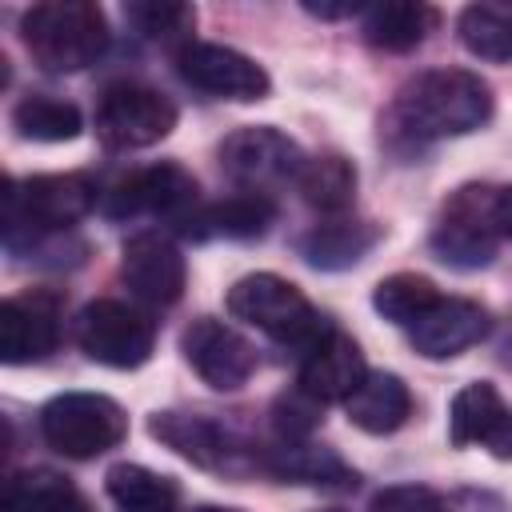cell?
Returning a JSON list of instances; mask_svg holds the SVG:
<instances>
[{
  "instance_id": "obj_1",
  "label": "cell",
  "mask_w": 512,
  "mask_h": 512,
  "mask_svg": "<svg viewBox=\"0 0 512 512\" xmlns=\"http://www.w3.org/2000/svg\"><path fill=\"white\" fill-rule=\"evenodd\" d=\"M492 116V88L464 68H436L408 80L396 96V120L420 136H464L488 124Z\"/></svg>"
},
{
  "instance_id": "obj_2",
  "label": "cell",
  "mask_w": 512,
  "mask_h": 512,
  "mask_svg": "<svg viewBox=\"0 0 512 512\" xmlns=\"http://www.w3.org/2000/svg\"><path fill=\"white\" fill-rule=\"evenodd\" d=\"M20 36L44 72H80L108 48V20L92 0H44L24 12Z\"/></svg>"
},
{
  "instance_id": "obj_3",
  "label": "cell",
  "mask_w": 512,
  "mask_h": 512,
  "mask_svg": "<svg viewBox=\"0 0 512 512\" xmlns=\"http://www.w3.org/2000/svg\"><path fill=\"white\" fill-rule=\"evenodd\" d=\"M96 204V184L84 172H52L4 184V244L16 252L20 236L68 228Z\"/></svg>"
},
{
  "instance_id": "obj_4",
  "label": "cell",
  "mask_w": 512,
  "mask_h": 512,
  "mask_svg": "<svg viewBox=\"0 0 512 512\" xmlns=\"http://www.w3.org/2000/svg\"><path fill=\"white\" fill-rule=\"evenodd\" d=\"M228 312L260 332H268L272 340L280 344H292L300 352H308L328 328L324 320L316 316V308L308 304V296L276 276V272H252V276H240L232 288H228Z\"/></svg>"
},
{
  "instance_id": "obj_5",
  "label": "cell",
  "mask_w": 512,
  "mask_h": 512,
  "mask_svg": "<svg viewBox=\"0 0 512 512\" xmlns=\"http://www.w3.org/2000/svg\"><path fill=\"white\" fill-rule=\"evenodd\" d=\"M40 436L68 460H92L128 436V416L112 396L60 392L40 408Z\"/></svg>"
},
{
  "instance_id": "obj_6",
  "label": "cell",
  "mask_w": 512,
  "mask_h": 512,
  "mask_svg": "<svg viewBox=\"0 0 512 512\" xmlns=\"http://www.w3.org/2000/svg\"><path fill=\"white\" fill-rule=\"evenodd\" d=\"M500 240L504 232L496 216V188L488 184L460 188L432 228V252L452 268H484L496 256Z\"/></svg>"
},
{
  "instance_id": "obj_7",
  "label": "cell",
  "mask_w": 512,
  "mask_h": 512,
  "mask_svg": "<svg viewBox=\"0 0 512 512\" xmlns=\"http://www.w3.org/2000/svg\"><path fill=\"white\" fill-rule=\"evenodd\" d=\"M176 128V104L148 84H108L96 104V136L108 148H148Z\"/></svg>"
},
{
  "instance_id": "obj_8",
  "label": "cell",
  "mask_w": 512,
  "mask_h": 512,
  "mask_svg": "<svg viewBox=\"0 0 512 512\" xmlns=\"http://www.w3.org/2000/svg\"><path fill=\"white\" fill-rule=\"evenodd\" d=\"M80 348L108 368H140L152 356V320L124 300H92L76 320Z\"/></svg>"
},
{
  "instance_id": "obj_9",
  "label": "cell",
  "mask_w": 512,
  "mask_h": 512,
  "mask_svg": "<svg viewBox=\"0 0 512 512\" xmlns=\"http://www.w3.org/2000/svg\"><path fill=\"white\" fill-rule=\"evenodd\" d=\"M304 160L308 156L300 152V144L288 140L284 132L268 128V124H260V128H236L220 144V168L228 172V180H236L248 192H260V196L272 184L296 180L300 168H304Z\"/></svg>"
},
{
  "instance_id": "obj_10",
  "label": "cell",
  "mask_w": 512,
  "mask_h": 512,
  "mask_svg": "<svg viewBox=\"0 0 512 512\" xmlns=\"http://www.w3.org/2000/svg\"><path fill=\"white\" fill-rule=\"evenodd\" d=\"M196 180L180 164H152L120 180L104 208L112 216H164L176 224H188L196 216Z\"/></svg>"
},
{
  "instance_id": "obj_11",
  "label": "cell",
  "mask_w": 512,
  "mask_h": 512,
  "mask_svg": "<svg viewBox=\"0 0 512 512\" xmlns=\"http://www.w3.org/2000/svg\"><path fill=\"white\" fill-rule=\"evenodd\" d=\"M180 348H184V360L192 364V372L216 392H232V388L248 384V376L256 372V348L236 328H228L224 320H212V316L192 320L180 336Z\"/></svg>"
},
{
  "instance_id": "obj_12",
  "label": "cell",
  "mask_w": 512,
  "mask_h": 512,
  "mask_svg": "<svg viewBox=\"0 0 512 512\" xmlns=\"http://www.w3.org/2000/svg\"><path fill=\"white\" fill-rule=\"evenodd\" d=\"M176 68L192 88L220 100H264L272 88L268 72L252 56L224 44H184L176 52Z\"/></svg>"
},
{
  "instance_id": "obj_13",
  "label": "cell",
  "mask_w": 512,
  "mask_h": 512,
  "mask_svg": "<svg viewBox=\"0 0 512 512\" xmlns=\"http://www.w3.org/2000/svg\"><path fill=\"white\" fill-rule=\"evenodd\" d=\"M60 340V296L56 292H24L0 304V360L32 364L44 360Z\"/></svg>"
},
{
  "instance_id": "obj_14",
  "label": "cell",
  "mask_w": 512,
  "mask_h": 512,
  "mask_svg": "<svg viewBox=\"0 0 512 512\" xmlns=\"http://www.w3.org/2000/svg\"><path fill=\"white\" fill-rule=\"evenodd\" d=\"M448 436L456 448H488L496 460H512V408L488 380H472L452 396Z\"/></svg>"
},
{
  "instance_id": "obj_15",
  "label": "cell",
  "mask_w": 512,
  "mask_h": 512,
  "mask_svg": "<svg viewBox=\"0 0 512 512\" xmlns=\"http://www.w3.org/2000/svg\"><path fill=\"white\" fill-rule=\"evenodd\" d=\"M120 276L132 288V296L148 308H168L184 292V256L180 248L160 232H136L124 244Z\"/></svg>"
},
{
  "instance_id": "obj_16",
  "label": "cell",
  "mask_w": 512,
  "mask_h": 512,
  "mask_svg": "<svg viewBox=\"0 0 512 512\" xmlns=\"http://www.w3.org/2000/svg\"><path fill=\"white\" fill-rule=\"evenodd\" d=\"M148 432L168 444L172 452H180L184 460L208 468V472H244L240 456L244 448H236V440L212 424L208 416H192V412H156Z\"/></svg>"
},
{
  "instance_id": "obj_17",
  "label": "cell",
  "mask_w": 512,
  "mask_h": 512,
  "mask_svg": "<svg viewBox=\"0 0 512 512\" xmlns=\"http://www.w3.org/2000/svg\"><path fill=\"white\" fill-rule=\"evenodd\" d=\"M412 348L428 360H448L488 336V312L464 296H440L412 328Z\"/></svg>"
},
{
  "instance_id": "obj_18",
  "label": "cell",
  "mask_w": 512,
  "mask_h": 512,
  "mask_svg": "<svg viewBox=\"0 0 512 512\" xmlns=\"http://www.w3.org/2000/svg\"><path fill=\"white\" fill-rule=\"evenodd\" d=\"M364 376H368V368H364V356H360L356 340L344 336V332H336V328H328L304 352V364H300V388L312 400H320V404L348 400L360 388Z\"/></svg>"
},
{
  "instance_id": "obj_19",
  "label": "cell",
  "mask_w": 512,
  "mask_h": 512,
  "mask_svg": "<svg viewBox=\"0 0 512 512\" xmlns=\"http://www.w3.org/2000/svg\"><path fill=\"white\" fill-rule=\"evenodd\" d=\"M348 424L368 436H388L412 416V392L396 372H368L360 388L344 400Z\"/></svg>"
},
{
  "instance_id": "obj_20",
  "label": "cell",
  "mask_w": 512,
  "mask_h": 512,
  "mask_svg": "<svg viewBox=\"0 0 512 512\" xmlns=\"http://www.w3.org/2000/svg\"><path fill=\"white\" fill-rule=\"evenodd\" d=\"M260 468L272 472L276 480L292 484H324V488H348L356 484V472L328 448L304 444V440H284L260 456Z\"/></svg>"
},
{
  "instance_id": "obj_21",
  "label": "cell",
  "mask_w": 512,
  "mask_h": 512,
  "mask_svg": "<svg viewBox=\"0 0 512 512\" xmlns=\"http://www.w3.org/2000/svg\"><path fill=\"white\" fill-rule=\"evenodd\" d=\"M276 208L268 196L260 192H244V196H228L220 204L196 208V216L184 224L188 236H228V240H252L264 236L272 224Z\"/></svg>"
},
{
  "instance_id": "obj_22",
  "label": "cell",
  "mask_w": 512,
  "mask_h": 512,
  "mask_svg": "<svg viewBox=\"0 0 512 512\" xmlns=\"http://www.w3.org/2000/svg\"><path fill=\"white\" fill-rule=\"evenodd\" d=\"M104 492L116 504V512H176L180 500L176 480L144 464H112L104 472Z\"/></svg>"
},
{
  "instance_id": "obj_23",
  "label": "cell",
  "mask_w": 512,
  "mask_h": 512,
  "mask_svg": "<svg viewBox=\"0 0 512 512\" xmlns=\"http://www.w3.org/2000/svg\"><path fill=\"white\" fill-rule=\"evenodd\" d=\"M0 512H88V504L64 476L48 468H28L4 484Z\"/></svg>"
},
{
  "instance_id": "obj_24",
  "label": "cell",
  "mask_w": 512,
  "mask_h": 512,
  "mask_svg": "<svg viewBox=\"0 0 512 512\" xmlns=\"http://www.w3.org/2000/svg\"><path fill=\"white\" fill-rule=\"evenodd\" d=\"M432 20H436V12L428 4L388 0V4L368 8V16H364V40L372 48H384V52H408V48H416L428 36Z\"/></svg>"
},
{
  "instance_id": "obj_25",
  "label": "cell",
  "mask_w": 512,
  "mask_h": 512,
  "mask_svg": "<svg viewBox=\"0 0 512 512\" xmlns=\"http://www.w3.org/2000/svg\"><path fill=\"white\" fill-rule=\"evenodd\" d=\"M380 240V228L376 224H356V220H328V224H316L304 240H300V252L312 268H348L356 264L372 244Z\"/></svg>"
},
{
  "instance_id": "obj_26",
  "label": "cell",
  "mask_w": 512,
  "mask_h": 512,
  "mask_svg": "<svg viewBox=\"0 0 512 512\" xmlns=\"http://www.w3.org/2000/svg\"><path fill=\"white\" fill-rule=\"evenodd\" d=\"M456 32L472 56L492 60V64L512 60V4H504V0L468 4L456 20Z\"/></svg>"
},
{
  "instance_id": "obj_27",
  "label": "cell",
  "mask_w": 512,
  "mask_h": 512,
  "mask_svg": "<svg viewBox=\"0 0 512 512\" xmlns=\"http://www.w3.org/2000/svg\"><path fill=\"white\" fill-rule=\"evenodd\" d=\"M296 188H300L308 208H316L324 216H336L356 196V168H352V160L332 156V152L328 156H312V160H304V168L296 176Z\"/></svg>"
},
{
  "instance_id": "obj_28",
  "label": "cell",
  "mask_w": 512,
  "mask_h": 512,
  "mask_svg": "<svg viewBox=\"0 0 512 512\" xmlns=\"http://www.w3.org/2000/svg\"><path fill=\"white\" fill-rule=\"evenodd\" d=\"M12 124L24 140H44V144H60V140H76L84 120L80 108L56 96H24L12 108Z\"/></svg>"
},
{
  "instance_id": "obj_29",
  "label": "cell",
  "mask_w": 512,
  "mask_h": 512,
  "mask_svg": "<svg viewBox=\"0 0 512 512\" xmlns=\"http://www.w3.org/2000/svg\"><path fill=\"white\" fill-rule=\"evenodd\" d=\"M440 300L436 284L428 276H416V272H396V276H384L376 288H372V308L396 324V328H412L432 304Z\"/></svg>"
},
{
  "instance_id": "obj_30",
  "label": "cell",
  "mask_w": 512,
  "mask_h": 512,
  "mask_svg": "<svg viewBox=\"0 0 512 512\" xmlns=\"http://www.w3.org/2000/svg\"><path fill=\"white\" fill-rule=\"evenodd\" d=\"M128 20L148 36V40H160V44H176L192 32L196 24V12L192 4H176V0H152V4H128L124 8Z\"/></svg>"
},
{
  "instance_id": "obj_31",
  "label": "cell",
  "mask_w": 512,
  "mask_h": 512,
  "mask_svg": "<svg viewBox=\"0 0 512 512\" xmlns=\"http://www.w3.org/2000/svg\"><path fill=\"white\" fill-rule=\"evenodd\" d=\"M272 412H276V428L284 440H304L320 420V400H312L304 388H296L292 396H280Z\"/></svg>"
},
{
  "instance_id": "obj_32",
  "label": "cell",
  "mask_w": 512,
  "mask_h": 512,
  "mask_svg": "<svg viewBox=\"0 0 512 512\" xmlns=\"http://www.w3.org/2000/svg\"><path fill=\"white\" fill-rule=\"evenodd\" d=\"M372 512H444V500L424 484H392L376 492Z\"/></svg>"
},
{
  "instance_id": "obj_33",
  "label": "cell",
  "mask_w": 512,
  "mask_h": 512,
  "mask_svg": "<svg viewBox=\"0 0 512 512\" xmlns=\"http://www.w3.org/2000/svg\"><path fill=\"white\" fill-rule=\"evenodd\" d=\"M312 16H324V20H336V16H352V12H360V4H304Z\"/></svg>"
},
{
  "instance_id": "obj_34",
  "label": "cell",
  "mask_w": 512,
  "mask_h": 512,
  "mask_svg": "<svg viewBox=\"0 0 512 512\" xmlns=\"http://www.w3.org/2000/svg\"><path fill=\"white\" fill-rule=\"evenodd\" d=\"M196 512H236V508H196Z\"/></svg>"
},
{
  "instance_id": "obj_35",
  "label": "cell",
  "mask_w": 512,
  "mask_h": 512,
  "mask_svg": "<svg viewBox=\"0 0 512 512\" xmlns=\"http://www.w3.org/2000/svg\"><path fill=\"white\" fill-rule=\"evenodd\" d=\"M320 512H336V508H320Z\"/></svg>"
}]
</instances>
